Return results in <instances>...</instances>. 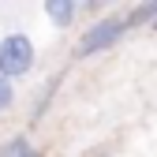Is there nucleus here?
Here are the masks:
<instances>
[{"instance_id": "nucleus-1", "label": "nucleus", "mask_w": 157, "mask_h": 157, "mask_svg": "<svg viewBox=\"0 0 157 157\" xmlns=\"http://www.w3.org/2000/svg\"><path fill=\"white\" fill-rule=\"evenodd\" d=\"M30 67H34V41L26 34H8L0 41V75L11 82V78H23Z\"/></svg>"}, {"instance_id": "nucleus-2", "label": "nucleus", "mask_w": 157, "mask_h": 157, "mask_svg": "<svg viewBox=\"0 0 157 157\" xmlns=\"http://www.w3.org/2000/svg\"><path fill=\"white\" fill-rule=\"evenodd\" d=\"M131 30V23L127 19H101V23H94V26H86V34H82V41H78V52L75 56H97V52H105V49H112L120 37Z\"/></svg>"}, {"instance_id": "nucleus-3", "label": "nucleus", "mask_w": 157, "mask_h": 157, "mask_svg": "<svg viewBox=\"0 0 157 157\" xmlns=\"http://www.w3.org/2000/svg\"><path fill=\"white\" fill-rule=\"evenodd\" d=\"M45 15L56 26H71V19L78 15V4L75 0H52V4H45Z\"/></svg>"}, {"instance_id": "nucleus-4", "label": "nucleus", "mask_w": 157, "mask_h": 157, "mask_svg": "<svg viewBox=\"0 0 157 157\" xmlns=\"http://www.w3.org/2000/svg\"><path fill=\"white\" fill-rule=\"evenodd\" d=\"M11 101H15V86L8 82V78H4V75H0V112H4V109H8Z\"/></svg>"}, {"instance_id": "nucleus-5", "label": "nucleus", "mask_w": 157, "mask_h": 157, "mask_svg": "<svg viewBox=\"0 0 157 157\" xmlns=\"http://www.w3.org/2000/svg\"><path fill=\"white\" fill-rule=\"evenodd\" d=\"M0 157H11V142H8V146H0Z\"/></svg>"}, {"instance_id": "nucleus-6", "label": "nucleus", "mask_w": 157, "mask_h": 157, "mask_svg": "<svg viewBox=\"0 0 157 157\" xmlns=\"http://www.w3.org/2000/svg\"><path fill=\"white\" fill-rule=\"evenodd\" d=\"M90 157H105V150H97V153H90Z\"/></svg>"}, {"instance_id": "nucleus-7", "label": "nucleus", "mask_w": 157, "mask_h": 157, "mask_svg": "<svg viewBox=\"0 0 157 157\" xmlns=\"http://www.w3.org/2000/svg\"><path fill=\"white\" fill-rule=\"evenodd\" d=\"M26 157H41V153H37V150H30V153H26Z\"/></svg>"}, {"instance_id": "nucleus-8", "label": "nucleus", "mask_w": 157, "mask_h": 157, "mask_svg": "<svg viewBox=\"0 0 157 157\" xmlns=\"http://www.w3.org/2000/svg\"><path fill=\"white\" fill-rule=\"evenodd\" d=\"M153 30H157V23H153Z\"/></svg>"}]
</instances>
